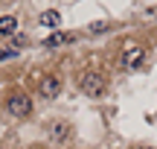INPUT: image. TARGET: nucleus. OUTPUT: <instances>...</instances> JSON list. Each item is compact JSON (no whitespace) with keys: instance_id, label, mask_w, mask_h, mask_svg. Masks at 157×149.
Instances as JSON below:
<instances>
[{"instance_id":"f257e3e1","label":"nucleus","mask_w":157,"mask_h":149,"mask_svg":"<svg viewBox=\"0 0 157 149\" xmlns=\"http://www.w3.org/2000/svg\"><path fill=\"white\" fill-rule=\"evenodd\" d=\"M105 85H108V79L99 70H84L82 79H78V88H82V94H87V97H102V94H105Z\"/></svg>"},{"instance_id":"f03ea898","label":"nucleus","mask_w":157,"mask_h":149,"mask_svg":"<svg viewBox=\"0 0 157 149\" xmlns=\"http://www.w3.org/2000/svg\"><path fill=\"white\" fill-rule=\"evenodd\" d=\"M6 111H9L12 117H17V120H21V117H26L29 111H32V99H29L23 91H15V94H9V97H6Z\"/></svg>"},{"instance_id":"7ed1b4c3","label":"nucleus","mask_w":157,"mask_h":149,"mask_svg":"<svg viewBox=\"0 0 157 149\" xmlns=\"http://www.w3.org/2000/svg\"><path fill=\"white\" fill-rule=\"evenodd\" d=\"M143 64H146V47H143V44H128L122 50V67L140 70Z\"/></svg>"},{"instance_id":"20e7f679","label":"nucleus","mask_w":157,"mask_h":149,"mask_svg":"<svg viewBox=\"0 0 157 149\" xmlns=\"http://www.w3.org/2000/svg\"><path fill=\"white\" fill-rule=\"evenodd\" d=\"M58 94H61V79H58V76H44V79L38 82V97L56 99Z\"/></svg>"},{"instance_id":"39448f33","label":"nucleus","mask_w":157,"mask_h":149,"mask_svg":"<svg viewBox=\"0 0 157 149\" xmlns=\"http://www.w3.org/2000/svg\"><path fill=\"white\" fill-rule=\"evenodd\" d=\"M70 41H76V32H52V35L44 38V47L52 50V47H64V44H70Z\"/></svg>"},{"instance_id":"423d86ee","label":"nucleus","mask_w":157,"mask_h":149,"mask_svg":"<svg viewBox=\"0 0 157 149\" xmlns=\"http://www.w3.org/2000/svg\"><path fill=\"white\" fill-rule=\"evenodd\" d=\"M17 32V15H0V35L12 38Z\"/></svg>"},{"instance_id":"0eeeda50","label":"nucleus","mask_w":157,"mask_h":149,"mask_svg":"<svg viewBox=\"0 0 157 149\" xmlns=\"http://www.w3.org/2000/svg\"><path fill=\"white\" fill-rule=\"evenodd\" d=\"M38 23H41V26H50V29H56L58 23H61V12H58V9H47L44 15L38 18Z\"/></svg>"},{"instance_id":"6e6552de","label":"nucleus","mask_w":157,"mask_h":149,"mask_svg":"<svg viewBox=\"0 0 157 149\" xmlns=\"http://www.w3.org/2000/svg\"><path fill=\"white\" fill-rule=\"evenodd\" d=\"M67 132H70V126H67V123H58V126L52 129V135H56V140H64V138H67Z\"/></svg>"},{"instance_id":"1a4fd4ad","label":"nucleus","mask_w":157,"mask_h":149,"mask_svg":"<svg viewBox=\"0 0 157 149\" xmlns=\"http://www.w3.org/2000/svg\"><path fill=\"white\" fill-rule=\"evenodd\" d=\"M9 58H17V50H12V47H0V62H9Z\"/></svg>"},{"instance_id":"9d476101","label":"nucleus","mask_w":157,"mask_h":149,"mask_svg":"<svg viewBox=\"0 0 157 149\" xmlns=\"http://www.w3.org/2000/svg\"><path fill=\"white\" fill-rule=\"evenodd\" d=\"M102 29H108V23H105V21H96V23H90V32H102Z\"/></svg>"},{"instance_id":"9b49d317","label":"nucleus","mask_w":157,"mask_h":149,"mask_svg":"<svg viewBox=\"0 0 157 149\" xmlns=\"http://www.w3.org/2000/svg\"><path fill=\"white\" fill-rule=\"evenodd\" d=\"M143 18H146V21H157V6H151V9H146V15H143Z\"/></svg>"},{"instance_id":"f8f14e48","label":"nucleus","mask_w":157,"mask_h":149,"mask_svg":"<svg viewBox=\"0 0 157 149\" xmlns=\"http://www.w3.org/2000/svg\"><path fill=\"white\" fill-rule=\"evenodd\" d=\"M12 41H15L17 47H23V44H26V35H12Z\"/></svg>"},{"instance_id":"ddd939ff","label":"nucleus","mask_w":157,"mask_h":149,"mask_svg":"<svg viewBox=\"0 0 157 149\" xmlns=\"http://www.w3.org/2000/svg\"><path fill=\"white\" fill-rule=\"evenodd\" d=\"M137 149H157V146H137Z\"/></svg>"},{"instance_id":"4468645a","label":"nucleus","mask_w":157,"mask_h":149,"mask_svg":"<svg viewBox=\"0 0 157 149\" xmlns=\"http://www.w3.org/2000/svg\"><path fill=\"white\" fill-rule=\"evenodd\" d=\"M32 149H44V146H32Z\"/></svg>"},{"instance_id":"2eb2a0df","label":"nucleus","mask_w":157,"mask_h":149,"mask_svg":"<svg viewBox=\"0 0 157 149\" xmlns=\"http://www.w3.org/2000/svg\"><path fill=\"white\" fill-rule=\"evenodd\" d=\"M0 149H3V146H0Z\"/></svg>"}]
</instances>
